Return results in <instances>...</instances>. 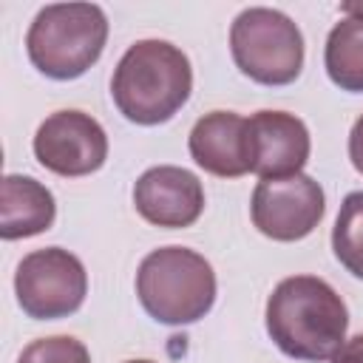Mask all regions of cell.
<instances>
[{
    "instance_id": "8992f818",
    "label": "cell",
    "mask_w": 363,
    "mask_h": 363,
    "mask_svg": "<svg viewBox=\"0 0 363 363\" xmlns=\"http://www.w3.org/2000/svg\"><path fill=\"white\" fill-rule=\"evenodd\" d=\"M14 292L20 309L34 320H57L74 315L88 295V275L82 261L62 250L45 247L28 252L14 272Z\"/></svg>"
},
{
    "instance_id": "5b68a950",
    "label": "cell",
    "mask_w": 363,
    "mask_h": 363,
    "mask_svg": "<svg viewBox=\"0 0 363 363\" xmlns=\"http://www.w3.org/2000/svg\"><path fill=\"white\" fill-rule=\"evenodd\" d=\"M230 51L238 71L261 85H289L303 68L301 28L278 9H244L230 28Z\"/></svg>"
},
{
    "instance_id": "9a60e30c",
    "label": "cell",
    "mask_w": 363,
    "mask_h": 363,
    "mask_svg": "<svg viewBox=\"0 0 363 363\" xmlns=\"http://www.w3.org/2000/svg\"><path fill=\"white\" fill-rule=\"evenodd\" d=\"M17 363H91V354L82 340L71 335H54L31 340L17 357Z\"/></svg>"
},
{
    "instance_id": "4fadbf2b",
    "label": "cell",
    "mask_w": 363,
    "mask_h": 363,
    "mask_svg": "<svg viewBox=\"0 0 363 363\" xmlns=\"http://www.w3.org/2000/svg\"><path fill=\"white\" fill-rule=\"evenodd\" d=\"M323 65L329 79L349 94H363V20L343 17L326 37Z\"/></svg>"
},
{
    "instance_id": "e0dca14e",
    "label": "cell",
    "mask_w": 363,
    "mask_h": 363,
    "mask_svg": "<svg viewBox=\"0 0 363 363\" xmlns=\"http://www.w3.org/2000/svg\"><path fill=\"white\" fill-rule=\"evenodd\" d=\"M349 159H352L354 170L363 173V116H357V122L352 125V133H349Z\"/></svg>"
},
{
    "instance_id": "2e32d148",
    "label": "cell",
    "mask_w": 363,
    "mask_h": 363,
    "mask_svg": "<svg viewBox=\"0 0 363 363\" xmlns=\"http://www.w3.org/2000/svg\"><path fill=\"white\" fill-rule=\"evenodd\" d=\"M332 363H363V332L349 337L335 354H332Z\"/></svg>"
},
{
    "instance_id": "d6986e66",
    "label": "cell",
    "mask_w": 363,
    "mask_h": 363,
    "mask_svg": "<svg viewBox=\"0 0 363 363\" xmlns=\"http://www.w3.org/2000/svg\"><path fill=\"white\" fill-rule=\"evenodd\" d=\"M125 363H153V360H125Z\"/></svg>"
},
{
    "instance_id": "52a82bcc",
    "label": "cell",
    "mask_w": 363,
    "mask_h": 363,
    "mask_svg": "<svg viewBox=\"0 0 363 363\" xmlns=\"http://www.w3.org/2000/svg\"><path fill=\"white\" fill-rule=\"evenodd\" d=\"M323 187L303 173L284 179H261L252 190L250 213L258 233L272 241H301L323 218Z\"/></svg>"
},
{
    "instance_id": "ba28073f",
    "label": "cell",
    "mask_w": 363,
    "mask_h": 363,
    "mask_svg": "<svg viewBox=\"0 0 363 363\" xmlns=\"http://www.w3.org/2000/svg\"><path fill=\"white\" fill-rule=\"evenodd\" d=\"M34 156L57 176H88L105 164L108 136L91 113L57 111L40 122L34 133Z\"/></svg>"
},
{
    "instance_id": "6da1fadb",
    "label": "cell",
    "mask_w": 363,
    "mask_h": 363,
    "mask_svg": "<svg viewBox=\"0 0 363 363\" xmlns=\"http://www.w3.org/2000/svg\"><path fill=\"white\" fill-rule=\"evenodd\" d=\"M267 332L295 360H332L346 343L349 312L343 298L315 275H289L267 298Z\"/></svg>"
},
{
    "instance_id": "8fae6325",
    "label": "cell",
    "mask_w": 363,
    "mask_h": 363,
    "mask_svg": "<svg viewBox=\"0 0 363 363\" xmlns=\"http://www.w3.org/2000/svg\"><path fill=\"white\" fill-rule=\"evenodd\" d=\"M187 147L193 162L218 179H238L244 173H252L250 125L233 111L204 113L193 125Z\"/></svg>"
},
{
    "instance_id": "3957f363",
    "label": "cell",
    "mask_w": 363,
    "mask_h": 363,
    "mask_svg": "<svg viewBox=\"0 0 363 363\" xmlns=\"http://www.w3.org/2000/svg\"><path fill=\"white\" fill-rule=\"evenodd\" d=\"M136 295L142 309L159 323H196L216 303V272L196 250L159 247L139 264Z\"/></svg>"
},
{
    "instance_id": "5bb4252c",
    "label": "cell",
    "mask_w": 363,
    "mask_h": 363,
    "mask_svg": "<svg viewBox=\"0 0 363 363\" xmlns=\"http://www.w3.org/2000/svg\"><path fill=\"white\" fill-rule=\"evenodd\" d=\"M332 252L346 272L363 281V190L343 199L332 227Z\"/></svg>"
},
{
    "instance_id": "9c48e42d",
    "label": "cell",
    "mask_w": 363,
    "mask_h": 363,
    "mask_svg": "<svg viewBox=\"0 0 363 363\" xmlns=\"http://www.w3.org/2000/svg\"><path fill=\"white\" fill-rule=\"evenodd\" d=\"M133 204L147 224L182 230L199 221L204 210V187L196 173L176 164H159L136 179Z\"/></svg>"
},
{
    "instance_id": "7a4b0ae2",
    "label": "cell",
    "mask_w": 363,
    "mask_h": 363,
    "mask_svg": "<svg viewBox=\"0 0 363 363\" xmlns=\"http://www.w3.org/2000/svg\"><path fill=\"white\" fill-rule=\"evenodd\" d=\"M193 91V68L182 48L167 40L133 43L113 68L111 96L119 113L136 125L167 122Z\"/></svg>"
},
{
    "instance_id": "30bf717a",
    "label": "cell",
    "mask_w": 363,
    "mask_h": 363,
    "mask_svg": "<svg viewBox=\"0 0 363 363\" xmlns=\"http://www.w3.org/2000/svg\"><path fill=\"white\" fill-rule=\"evenodd\" d=\"M252 173L261 179H284L301 173L309 159L312 139L306 125L286 111H258L247 119Z\"/></svg>"
},
{
    "instance_id": "ac0fdd59",
    "label": "cell",
    "mask_w": 363,
    "mask_h": 363,
    "mask_svg": "<svg viewBox=\"0 0 363 363\" xmlns=\"http://www.w3.org/2000/svg\"><path fill=\"white\" fill-rule=\"evenodd\" d=\"M340 11L346 17H354V20H363V3H343Z\"/></svg>"
},
{
    "instance_id": "277c9868",
    "label": "cell",
    "mask_w": 363,
    "mask_h": 363,
    "mask_svg": "<svg viewBox=\"0 0 363 363\" xmlns=\"http://www.w3.org/2000/svg\"><path fill=\"white\" fill-rule=\"evenodd\" d=\"M108 17L94 3H54L37 11L26 34L31 65L51 79H77L99 57Z\"/></svg>"
},
{
    "instance_id": "7c38bea8",
    "label": "cell",
    "mask_w": 363,
    "mask_h": 363,
    "mask_svg": "<svg viewBox=\"0 0 363 363\" xmlns=\"http://www.w3.org/2000/svg\"><path fill=\"white\" fill-rule=\"evenodd\" d=\"M57 216L54 196L31 176L9 173L0 184V235L6 241L31 238L51 230Z\"/></svg>"
}]
</instances>
